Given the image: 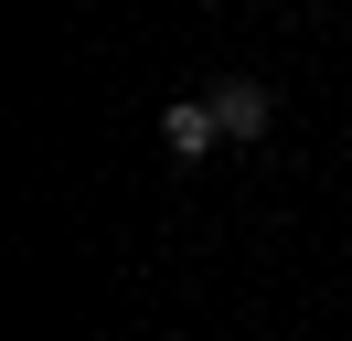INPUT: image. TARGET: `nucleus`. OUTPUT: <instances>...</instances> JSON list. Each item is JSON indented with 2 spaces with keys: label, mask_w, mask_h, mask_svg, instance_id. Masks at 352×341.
<instances>
[{
  "label": "nucleus",
  "mask_w": 352,
  "mask_h": 341,
  "mask_svg": "<svg viewBox=\"0 0 352 341\" xmlns=\"http://www.w3.org/2000/svg\"><path fill=\"white\" fill-rule=\"evenodd\" d=\"M214 139H224V128H214V96H171V107H160V149H171V160H203Z\"/></svg>",
  "instance_id": "obj_1"
},
{
  "label": "nucleus",
  "mask_w": 352,
  "mask_h": 341,
  "mask_svg": "<svg viewBox=\"0 0 352 341\" xmlns=\"http://www.w3.org/2000/svg\"><path fill=\"white\" fill-rule=\"evenodd\" d=\"M267 118H278V96H267L256 75H235V85H214V128H224V139H267Z\"/></svg>",
  "instance_id": "obj_2"
}]
</instances>
